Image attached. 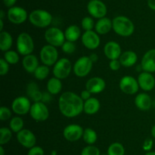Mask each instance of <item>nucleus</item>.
<instances>
[{
	"mask_svg": "<svg viewBox=\"0 0 155 155\" xmlns=\"http://www.w3.org/2000/svg\"><path fill=\"white\" fill-rule=\"evenodd\" d=\"M84 101L76 93L64 92L59 97L58 108L61 113L67 118H74L83 112Z\"/></svg>",
	"mask_w": 155,
	"mask_h": 155,
	"instance_id": "obj_1",
	"label": "nucleus"
},
{
	"mask_svg": "<svg viewBox=\"0 0 155 155\" xmlns=\"http://www.w3.org/2000/svg\"><path fill=\"white\" fill-rule=\"evenodd\" d=\"M113 30L119 36L127 37L133 35L135 31V25L129 18L123 15L117 16L112 20Z\"/></svg>",
	"mask_w": 155,
	"mask_h": 155,
	"instance_id": "obj_2",
	"label": "nucleus"
},
{
	"mask_svg": "<svg viewBox=\"0 0 155 155\" xmlns=\"http://www.w3.org/2000/svg\"><path fill=\"white\" fill-rule=\"evenodd\" d=\"M28 19L35 27L45 28L51 24L52 15L44 9H36L30 12Z\"/></svg>",
	"mask_w": 155,
	"mask_h": 155,
	"instance_id": "obj_3",
	"label": "nucleus"
},
{
	"mask_svg": "<svg viewBox=\"0 0 155 155\" xmlns=\"http://www.w3.org/2000/svg\"><path fill=\"white\" fill-rule=\"evenodd\" d=\"M17 52L20 55L25 56L32 54L34 50V41L33 38L27 32H22L17 37Z\"/></svg>",
	"mask_w": 155,
	"mask_h": 155,
	"instance_id": "obj_4",
	"label": "nucleus"
},
{
	"mask_svg": "<svg viewBox=\"0 0 155 155\" xmlns=\"http://www.w3.org/2000/svg\"><path fill=\"white\" fill-rule=\"evenodd\" d=\"M45 40L48 44L55 47H61L66 41L64 32L56 27H48L44 33Z\"/></svg>",
	"mask_w": 155,
	"mask_h": 155,
	"instance_id": "obj_5",
	"label": "nucleus"
},
{
	"mask_svg": "<svg viewBox=\"0 0 155 155\" xmlns=\"http://www.w3.org/2000/svg\"><path fill=\"white\" fill-rule=\"evenodd\" d=\"M40 61L43 65L50 67L54 65L58 60V51L57 47L47 44L43 46L39 52Z\"/></svg>",
	"mask_w": 155,
	"mask_h": 155,
	"instance_id": "obj_6",
	"label": "nucleus"
},
{
	"mask_svg": "<svg viewBox=\"0 0 155 155\" xmlns=\"http://www.w3.org/2000/svg\"><path fill=\"white\" fill-rule=\"evenodd\" d=\"M93 62L87 56L79 58L73 66L74 74L79 78H84L87 76L92 71Z\"/></svg>",
	"mask_w": 155,
	"mask_h": 155,
	"instance_id": "obj_7",
	"label": "nucleus"
},
{
	"mask_svg": "<svg viewBox=\"0 0 155 155\" xmlns=\"http://www.w3.org/2000/svg\"><path fill=\"white\" fill-rule=\"evenodd\" d=\"M73 69L72 63L67 58H61L58 60L53 67L52 73L54 77L63 80L67 78Z\"/></svg>",
	"mask_w": 155,
	"mask_h": 155,
	"instance_id": "obj_8",
	"label": "nucleus"
},
{
	"mask_svg": "<svg viewBox=\"0 0 155 155\" xmlns=\"http://www.w3.org/2000/svg\"><path fill=\"white\" fill-rule=\"evenodd\" d=\"M30 115L35 121L45 122L49 117V110L43 102H35L30 108Z\"/></svg>",
	"mask_w": 155,
	"mask_h": 155,
	"instance_id": "obj_9",
	"label": "nucleus"
},
{
	"mask_svg": "<svg viewBox=\"0 0 155 155\" xmlns=\"http://www.w3.org/2000/svg\"><path fill=\"white\" fill-rule=\"evenodd\" d=\"M31 106V102L29 97L20 96L13 100L12 103V109L18 115H24L30 113Z\"/></svg>",
	"mask_w": 155,
	"mask_h": 155,
	"instance_id": "obj_10",
	"label": "nucleus"
},
{
	"mask_svg": "<svg viewBox=\"0 0 155 155\" xmlns=\"http://www.w3.org/2000/svg\"><path fill=\"white\" fill-rule=\"evenodd\" d=\"M119 87L122 92L129 95L136 94L139 89L138 80L131 75L124 76L120 81Z\"/></svg>",
	"mask_w": 155,
	"mask_h": 155,
	"instance_id": "obj_11",
	"label": "nucleus"
},
{
	"mask_svg": "<svg viewBox=\"0 0 155 155\" xmlns=\"http://www.w3.org/2000/svg\"><path fill=\"white\" fill-rule=\"evenodd\" d=\"M8 21L14 24H21L29 18L27 11L20 6H13L8 9L7 12Z\"/></svg>",
	"mask_w": 155,
	"mask_h": 155,
	"instance_id": "obj_12",
	"label": "nucleus"
},
{
	"mask_svg": "<svg viewBox=\"0 0 155 155\" xmlns=\"http://www.w3.org/2000/svg\"><path fill=\"white\" fill-rule=\"evenodd\" d=\"M87 11L92 18L100 19L106 16L107 9L101 0H90L87 5Z\"/></svg>",
	"mask_w": 155,
	"mask_h": 155,
	"instance_id": "obj_13",
	"label": "nucleus"
},
{
	"mask_svg": "<svg viewBox=\"0 0 155 155\" xmlns=\"http://www.w3.org/2000/svg\"><path fill=\"white\" fill-rule=\"evenodd\" d=\"M81 41L83 45L90 50H96L101 43L99 34L93 30L85 31L81 36Z\"/></svg>",
	"mask_w": 155,
	"mask_h": 155,
	"instance_id": "obj_14",
	"label": "nucleus"
},
{
	"mask_svg": "<svg viewBox=\"0 0 155 155\" xmlns=\"http://www.w3.org/2000/svg\"><path fill=\"white\" fill-rule=\"evenodd\" d=\"M17 140L18 143L26 148H31L36 144V137L30 129H24L17 133Z\"/></svg>",
	"mask_w": 155,
	"mask_h": 155,
	"instance_id": "obj_15",
	"label": "nucleus"
},
{
	"mask_svg": "<svg viewBox=\"0 0 155 155\" xmlns=\"http://www.w3.org/2000/svg\"><path fill=\"white\" fill-rule=\"evenodd\" d=\"M84 129L78 124L68 125L63 130V135L68 141H77L83 138Z\"/></svg>",
	"mask_w": 155,
	"mask_h": 155,
	"instance_id": "obj_16",
	"label": "nucleus"
},
{
	"mask_svg": "<svg viewBox=\"0 0 155 155\" xmlns=\"http://www.w3.org/2000/svg\"><path fill=\"white\" fill-rule=\"evenodd\" d=\"M138 82L139 88L142 91L148 92L152 91L155 87V78L152 73L148 71H142L138 76Z\"/></svg>",
	"mask_w": 155,
	"mask_h": 155,
	"instance_id": "obj_17",
	"label": "nucleus"
},
{
	"mask_svg": "<svg viewBox=\"0 0 155 155\" xmlns=\"http://www.w3.org/2000/svg\"><path fill=\"white\" fill-rule=\"evenodd\" d=\"M104 53L106 57L110 60L119 59L122 54V49L118 43L110 40L106 43L104 45Z\"/></svg>",
	"mask_w": 155,
	"mask_h": 155,
	"instance_id": "obj_18",
	"label": "nucleus"
},
{
	"mask_svg": "<svg viewBox=\"0 0 155 155\" xmlns=\"http://www.w3.org/2000/svg\"><path fill=\"white\" fill-rule=\"evenodd\" d=\"M140 65L143 71L155 72V49L149 50L144 54Z\"/></svg>",
	"mask_w": 155,
	"mask_h": 155,
	"instance_id": "obj_19",
	"label": "nucleus"
},
{
	"mask_svg": "<svg viewBox=\"0 0 155 155\" xmlns=\"http://www.w3.org/2000/svg\"><path fill=\"white\" fill-rule=\"evenodd\" d=\"M106 83L103 78L100 77H92L86 81V89L92 94H100L105 89Z\"/></svg>",
	"mask_w": 155,
	"mask_h": 155,
	"instance_id": "obj_20",
	"label": "nucleus"
},
{
	"mask_svg": "<svg viewBox=\"0 0 155 155\" xmlns=\"http://www.w3.org/2000/svg\"><path fill=\"white\" fill-rule=\"evenodd\" d=\"M113 30V21L107 17L98 19L95 25V31L99 35H104Z\"/></svg>",
	"mask_w": 155,
	"mask_h": 155,
	"instance_id": "obj_21",
	"label": "nucleus"
},
{
	"mask_svg": "<svg viewBox=\"0 0 155 155\" xmlns=\"http://www.w3.org/2000/svg\"><path fill=\"white\" fill-rule=\"evenodd\" d=\"M135 105L142 111L149 110L152 105V100L147 93H140L135 98Z\"/></svg>",
	"mask_w": 155,
	"mask_h": 155,
	"instance_id": "obj_22",
	"label": "nucleus"
},
{
	"mask_svg": "<svg viewBox=\"0 0 155 155\" xmlns=\"http://www.w3.org/2000/svg\"><path fill=\"white\" fill-rule=\"evenodd\" d=\"M39 65V60L35 55L30 54L23 58L22 66L27 73L33 74Z\"/></svg>",
	"mask_w": 155,
	"mask_h": 155,
	"instance_id": "obj_23",
	"label": "nucleus"
},
{
	"mask_svg": "<svg viewBox=\"0 0 155 155\" xmlns=\"http://www.w3.org/2000/svg\"><path fill=\"white\" fill-rule=\"evenodd\" d=\"M119 60L122 66L125 68H130L136 65L138 61V56L136 52L128 50L122 53Z\"/></svg>",
	"mask_w": 155,
	"mask_h": 155,
	"instance_id": "obj_24",
	"label": "nucleus"
},
{
	"mask_svg": "<svg viewBox=\"0 0 155 155\" xmlns=\"http://www.w3.org/2000/svg\"><path fill=\"white\" fill-rule=\"evenodd\" d=\"M101 107L100 101L95 97H91L84 101L83 112L87 115H94L99 111Z\"/></svg>",
	"mask_w": 155,
	"mask_h": 155,
	"instance_id": "obj_25",
	"label": "nucleus"
},
{
	"mask_svg": "<svg viewBox=\"0 0 155 155\" xmlns=\"http://www.w3.org/2000/svg\"><path fill=\"white\" fill-rule=\"evenodd\" d=\"M27 94L29 98L33 100L34 103L35 102L42 101L43 93L41 92L38 85L35 82L29 83V84L27 85Z\"/></svg>",
	"mask_w": 155,
	"mask_h": 155,
	"instance_id": "obj_26",
	"label": "nucleus"
},
{
	"mask_svg": "<svg viewBox=\"0 0 155 155\" xmlns=\"http://www.w3.org/2000/svg\"><path fill=\"white\" fill-rule=\"evenodd\" d=\"M46 89L51 95H57L61 91L62 82L61 80L56 77H52L47 81Z\"/></svg>",
	"mask_w": 155,
	"mask_h": 155,
	"instance_id": "obj_27",
	"label": "nucleus"
},
{
	"mask_svg": "<svg viewBox=\"0 0 155 155\" xmlns=\"http://www.w3.org/2000/svg\"><path fill=\"white\" fill-rule=\"evenodd\" d=\"M64 35L66 40L74 43L78 40L79 38L82 36L80 28L75 24L70 25L69 27H67L64 31Z\"/></svg>",
	"mask_w": 155,
	"mask_h": 155,
	"instance_id": "obj_28",
	"label": "nucleus"
},
{
	"mask_svg": "<svg viewBox=\"0 0 155 155\" xmlns=\"http://www.w3.org/2000/svg\"><path fill=\"white\" fill-rule=\"evenodd\" d=\"M13 44V38L10 33L8 31L0 32V50L2 52L10 50Z\"/></svg>",
	"mask_w": 155,
	"mask_h": 155,
	"instance_id": "obj_29",
	"label": "nucleus"
},
{
	"mask_svg": "<svg viewBox=\"0 0 155 155\" xmlns=\"http://www.w3.org/2000/svg\"><path fill=\"white\" fill-rule=\"evenodd\" d=\"M83 139L88 145H92L96 142L98 139L97 132L91 128H86L83 132Z\"/></svg>",
	"mask_w": 155,
	"mask_h": 155,
	"instance_id": "obj_30",
	"label": "nucleus"
},
{
	"mask_svg": "<svg viewBox=\"0 0 155 155\" xmlns=\"http://www.w3.org/2000/svg\"><path fill=\"white\" fill-rule=\"evenodd\" d=\"M24 120L19 115L12 118L10 119V122H9V128H10L12 132H15V133H18L20 131L24 129Z\"/></svg>",
	"mask_w": 155,
	"mask_h": 155,
	"instance_id": "obj_31",
	"label": "nucleus"
},
{
	"mask_svg": "<svg viewBox=\"0 0 155 155\" xmlns=\"http://www.w3.org/2000/svg\"><path fill=\"white\" fill-rule=\"evenodd\" d=\"M107 153L108 155H125V148L120 142H114L109 145Z\"/></svg>",
	"mask_w": 155,
	"mask_h": 155,
	"instance_id": "obj_32",
	"label": "nucleus"
},
{
	"mask_svg": "<svg viewBox=\"0 0 155 155\" xmlns=\"http://www.w3.org/2000/svg\"><path fill=\"white\" fill-rule=\"evenodd\" d=\"M49 72H50L49 67L42 64V65H39V66L37 67L36 71H35L34 73H33V75L35 76V78H36L37 80L42 81V80H45V78H48V74H49Z\"/></svg>",
	"mask_w": 155,
	"mask_h": 155,
	"instance_id": "obj_33",
	"label": "nucleus"
},
{
	"mask_svg": "<svg viewBox=\"0 0 155 155\" xmlns=\"http://www.w3.org/2000/svg\"><path fill=\"white\" fill-rule=\"evenodd\" d=\"M3 58H4L5 60L9 65H15V64L18 63L20 60V56L18 52L11 50L5 52Z\"/></svg>",
	"mask_w": 155,
	"mask_h": 155,
	"instance_id": "obj_34",
	"label": "nucleus"
},
{
	"mask_svg": "<svg viewBox=\"0 0 155 155\" xmlns=\"http://www.w3.org/2000/svg\"><path fill=\"white\" fill-rule=\"evenodd\" d=\"M12 131L10 128L2 127L0 129V145L8 143L12 138Z\"/></svg>",
	"mask_w": 155,
	"mask_h": 155,
	"instance_id": "obj_35",
	"label": "nucleus"
},
{
	"mask_svg": "<svg viewBox=\"0 0 155 155\" xmlns=\"http://www.w3.org/2000/svg\"><path fill=\"white\" fill-rule=\"evenodd\" d=\"M95 23L94 22V20L92 17H84L82 19L81 27L85 31L88 30H92V29L95 28Z\"/></svg>",
	"mask_w": 155,
	"mask_h": 155,
	"instance_id": "obj_36",
	"label": "nucleus"
},
{
	"mask_svg": "<svg viewBox=\"0 0 155 155\" xmlns=\"http://www.w3.org/2000/svg\"><path fill=\"white\" fill-rule=\"evenodd\" d=\"M81 155H101V152L96 146L87 145L83 148Z\"/></svg>",
	"mask_w": 155,
	"mask_h": 155,
	"instance_id": "obj_37",
	"label": "nucleus"
},
{
	"mask_svg": "<svg viewBox=\"0 0 155 155\" xmlns=\"http://www.w3.org/2000/svg\"><path fill=\"white\" fill-rule=\"evenodd\" d=\"M61 50L66 54H72L76 50V45L74 42L66 40L61 46Z\"/></svg>",
	"mask_w": 155,
	"mask_h": 155,
	"instance_id": "obj_38",
	"label": "nucleus"
},
{
	"mask_svg": "<svg viewBox=\"0 0 155 155\" xmlns=\"http://www.w3.org/2000/svg\"><path fill=\"white\" fill-rule=\"evenodd\" d=\"M12 117V110L7 106H2L0 107V120L2 122L8 120Z\"/></svg>",
	"mask_w": 155,
	"mask_h": 155,
	"instance_id": "obj_39",
	"label": "nucleus"
},
{
	"mask_svg": "<svg viewBox=\"0 0 155 155\" xmlns=\"http://www.w3.org/2000/svg\"><path fill=\"white\" fill-rule=\"evenodd\" d=\"M9 71V64L5 60L4 58L0 59V75L4 76Z\"/></svg>",
	"mask_w": 155,
	"mask_h": 155,
	"instance_id": "obj_40",
	"label": "nucleus"
},
{
	"mask_svg": "<svg viewBox=\"0 0 155 155\" xmlns=\"http://www.w3.org/2000/svg\"><path fill=\"white\" fill-rule=\"evenodd\" d=\"M27 155H44V150L39 146L35 145L34 147L29 149Z\"/></svg>",
	"mask_w": 155,
	"mask_h": 155,
	"instance_id": "obj_41",
	"label": "nucleus"
},
{
	"mask_svg": "<svg viewBox=\"0 0 155 155\" xmlns=\"http://www.w3.org/2000/svg\"><path fill=\"white\" fill-rule=\"evenodd\" d=\"M153 144H154V141H153L152 138H146V139L144 141L143 144H142V148H143V150H145V151H150V150H151V149H152Z\"/></svg>",
	"mask_w": 155,
	"mask_h": 155,
	"instance_id": "obj_42",
	"label": "nucleus"
},
{
	"mask_svg": "<svg viewBox=\"0 0 155 155\" xmlns=\"http://www.w3.org/2000/svg\"><path fill=\"white\" fill-rule=\"evenodd\" d=\"M122 66L120 62L119 59H114V60H110L109 62V67H110V69L112 71H118V70L120 68V67Z\"/></svg>",
	"mask_w": 155,
	"mask_h": 155,
	"instance_id": "obj_43",
	"label": "nucleus"
},
{
	"mask_svg": "<svg viewBox=\"0 0 155 155\" xmlns=\"http://www.w3.org/2000/svg\"><path fill=\"white\" fill-rule=\"evenodd\" d=\"M91 93L89 92L88 90H83V91H82L81 93H80V97H81L82 99H83V101H86V100H89V98H91Z\"/></svg>",
	"mask_w": 155,
	"mask_h": 155,
	"instance_id": "obj_44",
	"label": "nucleus"
},
{
	"mask_svg": "<svg viewBox=\"0 0 155 155\" xmlns=\"http://www.w3.org/2000/svg\"><path fill=\"white\" fill-rule=\"evenodd\" d=\"M51 100V94L48 92L43 93V94H42V102L46 103H49Z\"/></svg>",
	"mask_w": 155,
	"mask_h": 155,
	"instance_id": "obj_45",
	"label": "nucleus"
},
{
	"mask_svg": "<svg viewBox=\"0 0 155 155\" xmlns=\"http://www.w3.org/2000/svg\"><path fill=\"white\" fill-rule=\"evenodd\" d=\"M17 2V0H3V3H4L5 6L10 9V8L15 6V3Z\"/></svg>",
	"mask_w": 155,
	"mask_h": 155,
	"instance_id": "obj_46",
	"label": "nucleus"
},
{
	"mask_svg": "<svg viewBox=\"0 0 155 155\" xmlns=\"http://www.w3.org/2000/svg\"><path fill=\"white\" fill-rule=\"evenodd\" d=\"M89 57L90 58V59H91V60H92V62H93V63H95V62H98V56L95 53H91V54L89 56Z\"/></svg>",
	"mask_w": 155,
	"mask_h": 155,
	"instance_id": "obj_47",
	"label": "nucleus"
},
{
	"mask_svg": "<svg viewBox=\"0 0 155 155\" xmlns=\"http://www.w3.org/2000/svg\"><path fill=\"white\" fill-rule=\"evenodd\" d=\"M148 5L151 10L155 11V0H148Z\"/></svg>",
	"mask_w": 155,
	"mask_h": 155,
	"instance_id": "obj_48",
	"label": "nucleus"
},
{
	"mask_svg": "<svg viewBox=\"0 0 155 155\" xmlns=\"http://www.w3.org/2000/svg\"><path fill=\"white\" fill-rule=\"evenodd\" d=\"M151 135H152L153 138H155V124L152 126V128H151Z\"/></svg>",
	"mask_w": 155,
	"mask_h": 155,
	"instance_id": "obj_49",
	"label": "nucleus"
},
{
	"mask_svg": "<svg viewBox=\"0 0 155 155\" xmlns=\"http://www.w3.org/2000/svg\"><path fill=\"white\" fill-rule=\"evenodd\" d=\"M0 155H5V152L3 145H0Z\"/></svg>",
	"mask_w": 155,
	"mask_h": 155,
	"instance_id": "obj_50",
	"label": "nucleus"
},
{
	"mask_svg": "<svg viewBox=\"0 0 155 155\" xmlns=\"http://www.w3.org/2000/svg\"><path fill=\"white\" fill-rule=\"evenodd\" d=\"M3 26H4V21L3 20L0 19V31H3Z\"/></svg>",
	"mask_w": 155,
	"mask_h": 155,
	"instance_id": "obj_51",
	"label": "nucleus"
},
{
	"mask_svg": "<svg viewBox=\"0 0 155 155\" xmlns=\"http://www.w3.org/2000/svg\"><path fill=\"white\" fill-rule=\"evenodd\" d=\"M5 12L3 10H1V12H0V19L1 20H3L5 18Z\"/></svg>",
	"mask_w": 155,
	"mask_h": 155,
	"instance_id": "obj_52",
	"label": "nucleus"
},
{
	"mask_svg": "<svg viewBox=\"0 0 155 155\" xmlns=\"http://www.w3.org/2000/svg\"><path fill=\"white\" fill-rule=\"evenodd\" d=\"M145 155H155V151H152V150H150L148 151Z\"/></svg>",
	"mask_w": 155,
	"mask_h": 155,
	"instance_id": "obj_53",
	"label": "nucleus"
},
{
	"mask_svg": "<svg viewBox=\"0 0 155 155\" xmlns=\"http://www.w3.org/2000/svg\"><path fill=\"white\" fill-rule=\"evenodd\" d=\"M51 155H57V151L56 150H52Z\"/></svg>",
	"mask_w": 155,
	"mask_h": 155,
	"instance_id": "obj_54",
	"label": "nucleus"
},
{
	"mask_svg": "<svg viewBox=\"0 0 155 155\" xmlns=\"http://www.w3.org/2000/svg\"><path fill=\"white\" fill-rule=\"evenodd\" d=\"M101 155H108L107 153H103V154H101Z\"/></svg>",
	"mask_w": 155,
	"mask_h": 155,
	"instance_id": "obj_55",
	"label": "nucleus"
},
{
	"mask_svg": "<svg viewBox=\"0 0 155 155\" xmlns=\"http://www.w3.org/2000/svg\"><path fill=\"white\" fill-rule=\"evenodd\" d=\"M125 155H126V154H125Z\"/></svg>",
	"mask_w": 155,
	"mask_h": 155,
	"instance_id": "obj_56",
	"label": "nucleus"
}]
</instances>
